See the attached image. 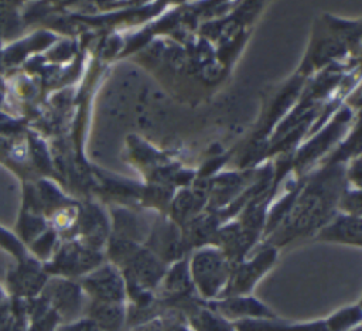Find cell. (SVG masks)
I'll list each match as a JSON object with an SVG mask.
<instances>
[{
	"label": "cell",
	"instance_id": "6da1fadb",
	"mask_svg": "<svg viewBox=\"0 0 362 331\" xmlns=\"http://www.w3.org/2000/svg\"><path fill=\"white\" fill-rule=\"evenodd\" d=\"M195 274L199 283H205V287H215L221 283L225 269L222 260L216 255H202L197 257Z\"/></svg>",
	"mask_w": 362,
	"mask_h": 331
},
{
	"label": "cell",
	"instance_id": "7a4b0ae2",
	"mask_svg": "<svg viewBox=\"0 0 362 331\" xmlns=\"http://www.w3.org/2000/svg\"><path fill=\"white\" fill-rule=\"evenodd\" d=\"M90 286L96 291V294L105 300H116L120 297L122 293L120 280L109 269L96 274V277L90 280Z\"/></svg>",
	"mask_w": 362,
	"mask_h": 331
},
{
	"label": "cell",
	"instance_id": "3957f363",
	"mask_svg": "<svg viewBox=\"0 0 362 331\" xmlns=\"http://www.w3.org/2000/svg\"><path fill=\"white\" fill-rule=\"evenodd\" d=\"M96 321L103 331H117L122 324V310L115 304H100L96 308Z\"/></svg>",
	"mask_w": 362,
	"mask_h": 331
}]
</instances>
